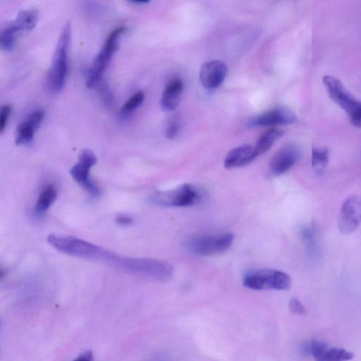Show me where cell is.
Here are the masks:
<instances>
[{
	"label": "cell",
	"mask_w": 361,
	"mask_h": 361,
	"mask_svg": "<svg viewBox=\"0 0 361 361\" xmlns=\"http://www.w3.org/2000/svg\"><path fill=\"white\" fill-rule=\"evenodd\" d=\"M71 39V26L70 22H67L59 38L47 78V87L52 92H59L65 87Z\"/></svg>",
	"instance_id": "obj_1"
},
{
	"label": "cell",
	"mask_w": 361,
	"mask_h": 361,
	"mask_svg": "<svg viewBox=\"0 0 361 361\" xmlns=\"http://www.w3.org/2000/svg\"><path fill=\"white\" fill-rule=\"evenodd\" d=\"M207 197L206 192L191 184H184L175 189L152 193L148 201L155 205L180 207L198 205Z\"/></svg>",
	"instance_id": "obj_2"
},
{
	"label": "cell",
	"mask_w": 361,
	"mask_h": 361,
	"mask_svg": "<svg viewBox=\"0 0 361 361\" xmlns=\"http://www.w3.org/2000/svg\"><path fill=\"white\" fill-rule=\"evenodd\" d=\"M243 284L253 290L287 291L292 286V279L290 275L279 270L259 269L246 273Z\"/></svg>",
	"instance_id": "obj_3"
},
{
	"label": "cell",
	"mask_w": 361,
	"mask_h": 361,
	"mask_svg": "<svg viewBox=\"0 0 361 361\" xmlns=\"http://www.w3.org/2000/svg\"><path fill=\"white\" fill-rule=\"evenodd\" d=\"M323 84L330 99L347 113L354 126L361 128V101L355 98L334 77L325 76Z\"/></svg>",
	"instance_id": "obj_4"
},
{
	"label": "cell",
	"mask_w": 361,
	"mask_h": 361,
	"mask_svg": "<svg viewBox=\"0 0 361 361\" xmlns=\"http://www.w3.org/2000/svg\"><path fill=\"white\" fill-rule=\"evenodd\" d=\"M124 31V27H119L108 35L89 69L87 82L89 89H94L101 83L105 70L117 50L119 39Z\"/></svg>",
	"instance_id": "obj_5"
},
{
	"label": "cell",
	"mask_w": 361,
	"mask_h": 361,
	"mask_svg": "<svg viewBox=\"0 0 361 361\" xmlns=\"http://www.w3.org/2000/svg\"><path fill=\"white\" fill-rule=\"evenodd\" d=\"M235 235L231 233L200 235L190 239L186 247L197 256H210L227 251L232 246Z\"/></svg>",
	"instance_id": "obj_6"
},
{
	"label": "cell",
	"mask_w": 361,
	"mask_h": 361,
	"mask_svg": "<svg viewBox=\"0 0 361 361\" xmlns=\"http://www.w3.org/2000/svg\"><path fill=\"white\" fill-rule=\"evenodd\" d=\"M97 163V157L89 150H84L80 155L79 162L70 170L72 178L92 196L101 194L98 186L90 177L91 169Z\"/></svg>",
	"instance_id": "obj_7"
},
{
	"label": "cell",
	"mask_w": 361,
	"mask_h": 361,
	"mask_svg": "<svg viewBox=\"0 0 361 361\" xmlns=\"http://www.w3.org/2000/svg\"><path fill=\"white\" fill-rule=\"evenodd\" d=\"M361 223V196L353 195L343 202L338 220L339 232L344 235L353 233Z\"/></svg>",
	"instance_id": "obj_8"
},
{
	"label": "cell",
	"mask_w": 361,
	"mask_h": 361,
	"mask_svg": "<svg viewBox=\"0 0 361 361\" xmlns=\"http://www.w3.org/2000/svg\"><path fill=\"white\" fill-rule=\"evenodd\" d=\"M300 157V151L295 144L282 147L273 156L270 163V174L278 177L293 169Z\"/></svg>",
	"instance_id": "obj_9"
},
{
	"label": "cell",
	"mask_w": 361,
	"mask_h": 361,
	"mask_svg": "<svg viewBox=\"0 0 361 361\" xmlns=\"http://www.w3.org/2000/svg\"><path fill=\"white\" fill-rule=\"evenodd\" d=\"M308 353L315 361H348L354 358V354L345 348L330 347L320 340L308 342Z\"/></svg>",
	"instance_id": "obj_10"
},
{
	"label": "cell",
	"mask_w": 361,
	"mask_h": 361,
	"mask_svg": "<svg viewBox=\"0 0 361 361\" xmlns=\"http://www.w3.org/2000/svg\"><path fill=\"white\" fill-rule=\"evenodd\" d=\"M228 73V66L220 60H213L202 64L200 71V82L208 90L219 87L224 82Z\"/></svg>",
	"instance_id": "obj_11"
},
{
	"label": "cell",
	"mask_w": 361,
	"mask_h": 361,
	"mask_svg": "<svg viewBox=\"0 0 361 361\" xmlns=\"http://www.w3.org/2000/svg\"><path fill=\"white\" fill-rule=\"evenodd\" d=\"M297 121L295 114L286 108L279 107L252 118L249 125L253 126H277L294 124Z\"/></svg>",
	"instance_id": "obj_12"
},
{
	"label": "cell",
	"mask_w": 361,
	"mask_h": 361,
	"mask_svg": "<svg viewBox=\"0 0 361 361\" xmlns=\"http://www.w3.org/2000/svg\"><path fill=\"white\" fill-rule=\"evenodd\" d=\"M45 117L43 110H37L32 112L17 128L15 143L17 146L27 145L32 142L35 133L41 126Z\"/></svg>",
	"instance_id": "obj_13"
},
{
	"label": "cell",
	"mask_w": 361,
	"mask_h": 361,
	"mask_svg": "<svg viewBox=\"0 0 361 361\" xmlns=\"http://www.w3.org/2000/svg\"><path fill=\"white\" fill-rule=\"evenodd\" d=\"M258 158L254 147L242 146L229 152L225 159L224 166L228 170L243 168L249 165Z\"/></svg>",
	"instance_id": "obj_14"
},
{
	"label": "cell",
	"mask_w": 361,
	"mask_h": 361,
	"mask_svg": "<svg viewBox=\"0 0 361 361\" xmlns=\"http://www.w3.org/2000/svg\"><path fill=\"white\" fill-rule=\"evenodd\" d=\"M184 91V85L181 80H174L165 87L161 98V107L167 112L177 109Z\"/></svg>",
	"instance_id": "obj_15"
},
{
	"label": "cell",
	"mask_w": 361,
	"mask_h": 361,
	"mask_svg": "<svg viewBox=\"0 0 361 361\" xmlns=\"http://www.w3.org/2000/svg\"><path fill=\"white\" fill-rule=\"evenodd\" d=\"M39 13L36 10H27L22 11L16 20L10 25L14 31L19 34L24 32H29L34 29L38 24Z\"/></svg>",
	"instance_id": "obj_16"
},
{
	"label": "cell",
	"mask_w": 361,
	"mask_h": 361,
	"mask_svg": "<svg viewBox=\"0 0 361 361\" xmlns=\"http://www.w3.org/2000/svg\"><path fill=\"white\" fill-rule=\"evenodd\" d=\"M283 134V131L277 128H272L262 134L254 146L258 157L268 152Z\"/></svg>",
	"instance_id": "obj_17"
},
{
	"label": "cell",
	"mask_w": 361,
	"mask_h": 361,
	"mask_svg": "<svg viewBox=\"0 0 361 361\" xmlns=\"http://www.w3.org/2000/svg\"><path fill=\"white\" fill-rule=\"evenodd\" d=\"M57 197L56 188L52 185L46 186L39 195L34 209L35 214L38 216L44 214L54 203Z\"/></svg>",
	"instance_id": "obj_18"
},
{
	"label": "cell",
	"mask_w": 361,
	"mask_h": 361,
	"mask_svg": "<svg viewBox=\"0 0 361 361\" xmlns=\"http://www.w3.org/2000/svg\"><path fill=\"white\" fill-rule=\"evenodd\" d=\"M300 234L310 256L316 258L319 253V247L315 228L312 226H306L301 230Z\"/></svg>",
	"instance_id": "obj_19"
},
{
	"label": "cell",
	"mask_w": 361,
	"mask_h": 361,
	"mask_svg": "<svg viewBox=\"0 0 361 361\" xmlns=\"http://www.w3.org/2000/svg\"><path fill=\"white\" fill-rule=\"evenodd\" d=\"M145 100V95L141 91H138L131 96L123 105L119 115L122 119L130 117L133 112L139 108Z\"/></svg>",
	"instance_id": "obj_20"
},
{
	"label": "cell",
	"mask_w": 361,
	"mask_h": 361,
	"mask_svg": "<svg viewBox=\"0 0 361 361\" xmlns=\"http://www.w3.org/2000/svg\"><path fill=\"white\" fill-rule=\"evenodd\" d=\"M330 160L328 149L325 148H314L312 151V166L317 173L322 174L326 169Z\"/></svg>",
	"instance_id": "obj_21"
},
{
	"label": "cell",
	"mask_w": 361,
	"mask_h": 361,
	"mask_svg": "<svg viewBox=\"0 0 361 361\" xmlns=\"http://www.w3.org/2000/svg\"><path fill=\"white\" fill-rule=\"evenodd\" d=\"M13 108L6 104L2 106L0 110V133L3 134L8 124Z\"/></svg>",
	"instance_id": "obj_22"
},
{
	"label": "cell",
	"mask_w": 361,
	"mask_h": 361,
	"mask_svg": "<svg viewBox=\"0 0 361 361\" xmlns=\"http://www.w3.org/2000/svg\"><path fill=\"white\" fill-rule=\"evenodd\" d=\"M290 311L296 316H304L307 315V309L303 304L296 297H293L288 304Z\"/></svg>",
	"instance_id": "obj_23"
},
{
	"label": "cell",
	"mask_w": 361,
	"mask_h": 361,
	"mask_svg": "<svg viewBox=\"0 0 361 361\" xmlns=\"http://www.w3.org/2000/svg\"><path fill=\"white\" fill-rule=\"evenodd\" d=\"M180 131V123L177 119H172L165 130V135L168 139L176 138Z\"/></svg>",
	"instance_id": "obj_24"
},
{
	"label": "cell",
	"mask_w": 361,
	"mask_h": 361,
	"mask_svg": "<svg viewBox=\"0 0 361 361\" xmlns=\"http://www.w3.org/2000/svg\"><path fill=\"white\" fill-rule=\"evenodd\" d=\"M101 95L103 96L105 103L110 104L112 102V95L110 91L107 84H103L101 89Z\"/></svg>",
	"instance_id": "obj_25"
},
{
	"label": "cell",
	"mask_w": 361,
	"mask_h": 361,
	"mask_svg": "<svg viewBox=\"0 0 361 361\" xmlns=\"http://www.w3.org/2000/svg\"><path fill=\"white\" fill-rule=\"evenodd\" d=\"M116 222L119 225L126 226L131 225L133 223V221L131 216L126 215H119L116 218Z\"/></svg>",
	"instance_id": "obj_26"
},
{
	"label": "cell",
	"mask_w": 361,
	"mask_h": 361,
	"mask_svg": "<svg viewBox=\"0 0 361 361\" xmlns=\"http://www.w3.org/2000/svg\"><path fill=\"white\" fill-rule=\"evenodd\" d=\"M73 361H94V354L91 351H87L80 355Z\"/></svg>",
	"instance_id": "obj_27"
},
{
	"label": "cell",
	"mask_w": 361,
	"mask_h": 361,
	"mask_svg": "<svg viewBox=\"0 0 361 361\" xmlns=\"http://www.w3.org/2000/svg\"><path fill=\"white\" fill-rule=\"evenodd\" d=\"M131 3H133V4L144 5V4H148L149 3V1H147V0H144V1H140V0H133V1H131Z\"/></svg>",
	"instance_id": "obj_28"
}]
</instances>
